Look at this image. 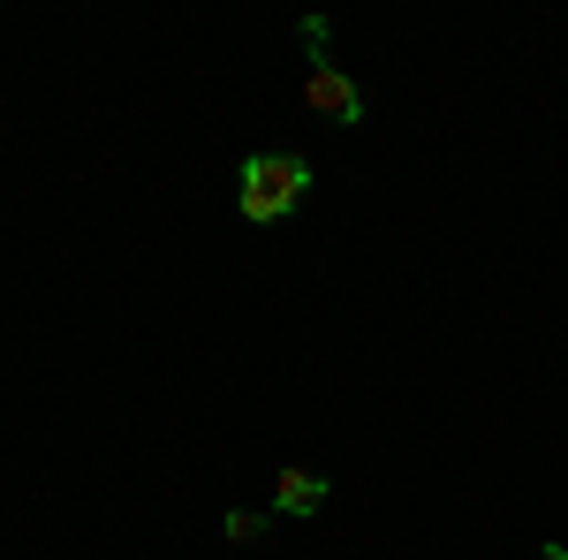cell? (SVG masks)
<instances>
[{
  "mask_svg": "<svg viewBox=\"0 0 568 560\" xmlns=\"http://www.w3.org/2000/svg\"><path fill=\"white\" fill-rule=\"evenodd\" d=\"M304 197H311V160H304V152H251V160H243V190H235V205H243L251 227L288 220Z\"/></svg>",
  "mask_w": 568,
  "mask_h": 560,
  "instance_id": "obj_1",
  "label": "cell"
},
{
  "mask_svg": "<svg viewBox=\"0 0 568 560\" xmlns=\"http://www.w3.org/2000/svg\"><path fill=\"white\" fill-rule=\"evenodd\" d=\"M304 99H311V114H326L334 130H356L364 122V91L334 69V61H311V77H304Z\"/></svg>",
  "mask_w": 568,
  "mask_h": 560,
  "instance_id": "obj_2",
  "label": "cell"
},
{
  "mask_svg": "<svg viewBox=\"0 0 568 560\" xmlns=\"http://www.w3.org/2000/svg\"><path fill=\"white\" fill-rule=\"evenodd\" d=\"M227 538H235V546H258V538H265V516H258V508H235V516H227Z\"/></svg>",
  "mask_w": 568,
  "mask_h": 560,
  "instance_id": "obj_4",
  "label": "cell"
},
{
  "mask_svg": "<svg viewBox=\"0 0 568 560\" xmlns=\"http://www.w3.org/2000/svg\"><path fill=\"white\" fill-rule=\"evenodd\" d=\"M326 470H281L273 477V516H318L326 508Z\"/></svg>",
  "mask_w": 568,
  "mask_h": 560,
  "instance_id": "obj_3",
  "label": "cell"
},
{
  "mask_svg": "<svg viewBox=\"0 0 568 560\" xmlns=\"http://www.w3.org/2000/svg\"><path fill=\"white\" fill-rule=\"evenodd\" d=\"M538 560H568V546H546V553H538Z\"/></svg>",
  "mask_w": 568,
  "mask_h": 560,
  "instance_id": "obj_5",
  "label": "cell"
}]
</instances>
